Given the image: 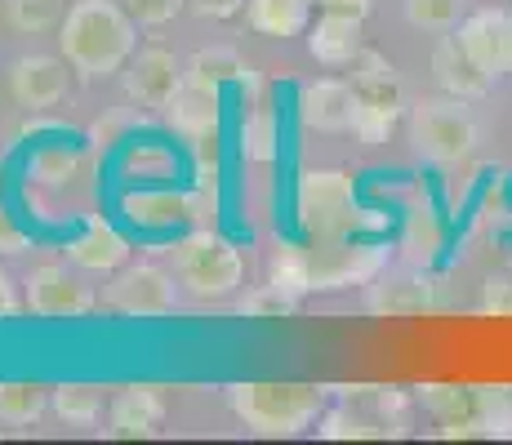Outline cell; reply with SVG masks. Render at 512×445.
<instances>
[{"label":"cell","mask_w":512,"mask_h":445,"mask_svg":"<svg viewBox=\"0 0 512 445\" xmlns=\"http://www.w3.org/2000/svg\"><path fill=\"white\" fill-rule=\"evenodd\" d=\"M58 45L81 81H107L134 58L139 23L121 0H76L58 27Z\"/></svg>","instance_id":"1"},{"label":"cell","mask_w":512,"mask_h":445,"mask_svg":"<svg viewBox=\"0 0 512 445\" xmlns=\"http://www.w3.org/2000/svg\"><path fill=\"white\" fill-rule=\"evenodd\" d=\"M232 414L254 437H299L326 410V388L317 383H232L228 388Z\"/></svg>","instance_id":"2"},{"label":"cell","mask_w":512,"mask_h":445,"mask_svg":"<svg viewBox=\"0 0 512 445\" xmlns=\"http://www.w3.org/2000/svg\"><path fill=\"white\" fill-rule=\"evenodd\" d=\"M294 219L312 241L357 236L361 223L357 178L343 170H303L299 183H294Z\"/></svg>","instance_id":"3"},{"label":"cell","mask_w":512,"mask_h":445,"mask_svg":"<svg viewBox=\"0 0 512 445\" xmlns=\"http://www.w3.org/2000/svg\"><path fill=\"white\" fill-rule=\"evenodd\" d=\"M410 143H415V152L423 161L459 165L477 152L481 125H477V116L468 112L464 98H450V94L419 98V103L410 107Z\"/></svg>","instance_id":"4"},{"label":"cell","mask_w":512,"mask_h":445,"mask_svg":"<svg viewBox=\"0 0 512 445\" xmlns=\"http://www.w3.org/2000/svg\"><path fill=\"white\" fill-rule=\"evenodd\" d=\"M170 259H174V272H179V285L192 299H205V303L228 299L245 272L241 250L232 241H223L219 232H210V227H196L183 241H174Z\"/></svg>","instance_id":"5"},{"label":"cell","mask_w":512,"mask_h":445,"mask_svg":"<svg viewBox=\"0 0 512 445\" xmlns=\"http://www.w3.org/2000/svg\"><path fill=\"white\" fill-rule=\"evenodd\" d=\"M312 259V290H348V285H370L388 267V245L370 236H330V241L308 245Z\"/></svg>","instance_id":"6"},{"label":"cell","mask_w":512,"mask_h":445,"mask_svg":"<svg viewBox=\"0 0 512 445\" xmlns=\"http://www.w3.org/2000/svg\"><path fill=\"white\" fill-rule=\"evenodd\" d=\"M174 299H179L174 276L152 263L116 267L112 285H107V308L121 316H165L174 312Z\"/></svg>","instance_id":"7"},{"label":"cell","mask_w":512,"mask_h":445,"mask_svg":"<svg viewBox=\"0 0 512 445\" xmlns=\"http://www.w3.org/2000/svg\"><path fill=\"white\" fill-rule=\"evenodd\" d=\"M23 303H27V312L49 316V321H76V316H90L98 299L90 285L76 281L67 267L45 263L23 281Z\"/></svg>","instance_id":"8"},{"label":"cell","mask_w":512,"mask_h":445,"mask_svg":"<svg viewBox=\"0 0 512 445\" xmlns=\"http://www.w3.org/2000/svg\"><path fill=\"white\" fill-rule=\"evenodd\" d=\"M455 36L490 81L512 76V9H472Z\"/></svg>","instance_id":"9"},{"label":"cell","mask_w":512,"mask_h":445,"mask_svg":"<svg viewBox=\"0 0 512 445\" xmlns=\"http://www.w3.org/2000/svg\"><path fill=\"white\" fill-rule=\"evenodd\" d=\"M183 85H187V72L179 67V58L161 45L139 49V54L125 63V89H130V98L143 107H170Z\"/></svg>","instance_id":"10"},{"label":"cell","mask_w":512,"mask_h":445,"mask_svg":"<svg viewBox=\"0 0 512 445\" xmlns=\"http://www.w3.org/2000/svg\"><path fill=\"white\" fill-rule=\"evenodd\" d=\"M9 94H14V103L27 107V112H49V107H58L67 94V58L63 63L49 54L18 58V63L9 67Z\"/></svg>","instance_id":"11"},{"label":"cell","mask_w":512,"mask_h":445,"mask_svg":"<svg viewBox=\"0 0 512 445\" xmlns=\"http://www.w3.org/2000/svg\"><path fill=\"white\" fill-rule=\"evenodd\" d=\"M366 18L357 14H339V9H326L317 23L308 27V49L321 67H352L361 54H366V32H361Z\"/></svg>","instance_id":"12"},{"label":"cell","mask_w":512,"mask_h":445,"mask_svg":"<svg viewBox=\"0 0 512 445\" xmlns=\"http://www.w3.org/2000/svg\"><path fill=\"white\" fill-rule=\"evenodd\" d=\"M366 308L379 316H415L437 308V281L423 272H401V276H374L366 285Z\"/></svg>","instance_id":"13"},{"label":"cell","mask_w":512,"mask_h":445,"mask_svg":"<svg viewBox=\"0 0 512 445\" xmlns=\"http://www.w3.org/2000/svg\"><path fill=\"white\" fill-rule=\"evenodd\" d=\"M432 81H437L441 94L464 98V103H477V98L486 94L490 85H495V81H490V76L468 58V49L459 45V36H446V32H441L437 49H432Z\"/></svg>","instance_id":"14"},{"label":"cell","mask_w":512,"mask_h":445,"mask_svg":"<svg viewBox=\"0 0 512 445\" xmlns=\"http://www.w3.org/2000/svg\"><path fill=\"white\" fill-rule=\"evenodd\" d=\"M299 121L317 134H339L352 121V81H312L299 89Z\"/></svg>","instance_id":"15"},{"label":"cell","mask_w":512,"mask_h":445,"mask_svg":"<svg viewBox=\"0 0 512 445\" xmlns=\"http://www.w3.org/2000/svg\"><path fill=\"white\" fill-rule=\"evenodd\" d=\"M187 85H201V89H223V85H236L241 94L259 98L263 85H259V72H254L250 63H245L236 49H201V54L187 63Z\"/></svg>","instance_id":"16"},{"label":"cell","mask_w":512,"mask_h":445,"mask_svg":"<svg viewBox=\"0 0 512 445\" xmlns=\"http://www.w3.org/2000/svg\"><path fill=\"white\" fill-rule=\"evenodd\" d=\"M112 437L121 441H147L165 428V401L156 388H125L112 401Z\"/></svg>","instance_id":"17"},{"label":"cell","mask_w":512,"mask_h":445,"mask_svg":"<svg viewBox=\"0 0 512 445\" xmlns=\"http://www.w3.org/2000/svg\"><path fill=\"white\" fill-rule=\"evenodd\" d=\"M165 112H170V125L187 138V143H201V138H219V121H223L219 89L183 85L179 98H174Z\"/></svg>","instance_id":"18"},{"label":"cell","mask_w":512,"mask_h":445,"mask_svg":"<svg viewBox=\"0 0 512 445\" xmlns=\"http://www.w3.org/2000/svg\"><path fill=\"white\" fill-rule=\"evenodd\" d=\"M67 259L76 267H85V272H116V267H125V259H130V245H125V236L107 219H90L85 232L67 245Z\"/></svg>","instance_id":"19"},{"label":"cell","mask_w":512,"mask_h":445,"mask_svg":"<svg viewBox=\"0 0 512 445\" xmlns=\"http://www.w3.org/2000/svg\"><path fill=\"white\" fill-rule=\"evenodd\" d=\"M352 94L366 98V103L406 112V81H401V72L379 54V49H366V54L352 63Z\"/></svg>","instance_id":"20"},{"label":"cell","mask_w":512,"mask_h":445,"mask_svg":"<svg viewBox=\"0 0 512 445\" xmlns=\"http://www.w3.org/2000/svg\"><path fill=\"white\" fill-rule=\"evenodd\" d=\"M125 219L143 232H170L192 219V196L187 192H130L121 201Z\"/></svg>","instance_id":"21"},{"label":"cell","mask_w":512,"mask_h":445,"mask_svg":"<svg viewBox=\"0 0 512 445\" xmlns=\"http://www.w3.org/2000/svg\"><path fill=\"white\" fill-rule=\"evenodd\" d=\"M245 23L259 36H272V41L308 36L312 0H245Z\"/></svg>","instance_id":"22"},{"label":"cell","mask_w":512,"mask_h":445,"mask_svg":"<svg viewBox=\"0 0 512 445\" xmlns=\"http://www.w3.org/2000/svg\"><path fill=\"white\" fill-rule=\"evenodd\" d=\"M49 410L72 428H90L103 414V392L90 383H58V388H49Z\"/></svg>","instance_id":"23"},{"label":"cell","mask_w":512,"mask_h":445,"mask_svg":"<svg viewBox=\"0 0 512 445\" xmlns=\"http://www.w3.org/2000/svg\"><path fill=\"white\" fill-rule=\"evenodd\" d=\"M401 250L410 254L415 263H437V254L446 250V227H441L437 210H428V205H419V210H410L406 219V236H401Z\"/></svg>","instance_id":"24"},{"label":"cell","mask_w":512,"mask_h":445,"mask_svg":"<svg viewBox=\"0 0 512 445\" xmlns=\"http://www.w3.org/2000/svg\"><path fill=\"white\" fill-rule=\"evenodd\" d=\"M45 410H49V392L41 383H0V423L32 428Z\"/></svg>","instance_id":"25"},{"label":"cell","mask_w":512,"mask_h":445,"mask_svg":"<svg viewBox=\"0 0 512 445\" xmlns=\"http://www.w3.org/2000/svg\"><path fill=\"white\" fill-rule=\"evenodd\" d=\"M268 281L277 285V290L294 294V299H303V294H312V259L303 245H281L277 254H272L268 263Z\"/></svg>","instance_id":"26"},{"label":"cell","mask_w":512,"mask_h":445,"mask_svg":"<svg viewBox=\"0 0 512 445\" xmlns=\"http://www.w3.org/2000/svg\"><path fill=\"white\" fill-rule=\"evenodd\" d=\"M397 121H401L397 107H379V103H366V98L352 94V121H348V130H352L357 143H366V147L388 143L392 130H397Z\"/></svg>","instance_id":"27"},{"label":"cell","mask_w":512,"mask_h":445,"mask_svg":"<svg viewBox=\"0 0 512 445\" xmlns=\"http://www.w3.org/2000/svg\"><path fill=\"white\" fill-rule=\"evenodd\" d=\"M277 112L272 107H254V112H245V121H241V152H245V161H259V165H268L272 156H277Z\"/></svg>","instance_id":"28"},{"label":"cell","mask_w":512,"mask_h":445,"mask_svg":"<svg viewBox=\"0 0 512 445\" xmlns=\"http://www.w3.org/2000/svg\"><path fill=\"white\" fill-rule=\"evenodd\" d=\"M9 27L23 36H41L63 27V0H5Z\"/></svg>","instance_id":"29"},{"label":"cell","mask_w":512,"mask_h":445,"mask_svg":"<svg viewBox=\"0 0 512 445\" xmlns=\"http://www.w3.org/2000/svg\"><path fill=\"white\" fill-rule=\"evenodd\" d=\"M468 0H406V18L419 32H455L464 23Z\"/></svg>","instance_id":"30"},{"label":"cell","mask_w":512,"mask_h":445,"mask_svg":"<svg viewBox=\"0 0 512 445\" xmlns=\"http://www.w3.org/2000/svg\"><path fill=\"white\" fill-rule=\"evenodd\" d=\"M472 414L486 437H512V388H472Z\"/></svg>","instance_id":"31"},{"label":"cell","mask_w":512,"mask_h":445,"mask_svg":"<svg viewBox=\"0 0 512 445\" xmlns=\"http://www.w3.org/2000/svg\"><path fill=\"white\" fill-rule=\"evenodd\" d=\"M321 437L326 441H374V437H388V432H401V428H383L379 419H361L352 410H330L321 414Z\"/></svg>","instance_id":"32"},{"label":"cell","mask_w":512,"mask_h":445,"mask_svg":"<svg viewBox=\"0 0 512 445\" xmlns=\"http://www.w3.org/2000/svg\"><path fill=\"white\" fill-rule=\"evenodd\" d=\"M76 170H81V156H76L72 147H41V152L32 156L27 178L41 187H63V183H72Z\"/></svg>","instance_id":"33"},{"label":"cell","mask_w":512,"mask_h":445,"mask_svg":"<svg viewBox=\"0 0 512 445\" xmlns=\"http://www.w3.org/2000/svg\"><path fill=\"white\" fill-rule=\"evenodd\" d=\"M419 401L428 405L441 423H455V419H468L472 414V388H459V383H423Z\"/></svg>","instance_id":"34"},{"label":"cell","mask_w":512,"mask_h":445,"mask_svg":"<svg viewBox=\"0 0 512 445\" xmlns=\"http://www.w3.org/2000/svg\"><path fill=\"white\" fill-rule=\"evenodd\" d=\"M294 308H299V299H294V294H285V290H277V285H259V290L254 294H245L241 299V316H290Z\"/></svg>","instance_id":"35"},{"label":"cell","mask_w":512,"mask_h":445,"mask_svg":"<svg viewBox=\"0 0 512 445\" xmlns=\"http://www.w3.org/2000/svg\"><path fill=\"white\" fill-rule=\"evenodd\" d=\"M121 5L130 9L139 27H165V23H174V18L183 14L187 0H121Z\"/></svg>","instance_id":"36"},{"label":"cell","mask_w":512,"mask_h":445,"mask_svg":"<svg viewBox=\"0 0 512 445\" xmlns=\"http://www.w3.org/2000/svg\"><path fill=\"white\" fill-rule=\"evenodd\" d=\"M481 312L512 316V281H508V276H490V281H486V294H481Z\"/></svg>","instance_id":"37"},{"label":"cell","mask_w":512,"mask_h":445,"mask_svg":"<svg viewBox=\"0 0 512 445\" xmlns=\"http://www.w3.org/2000/svg\"><path fill=\"white\" fill-rule=\"evenodd\" d=\"M27 232L14 223V214H9V205L0 201V254H23L27 250Z\"/></svg>","instance_id":"38"},{"label":"cell","mask_w":512,"mask_h":445,"mask_svg":"<svg viewBox=\"0 0 512 445\" xmlns=\"http://www.w3.org/2000/svg\"><path fill=\"white\" fill-rule=\"evenodd\" d=\"M201 18H236L245 9V0H187Z\"/></svg>","instance_id":"39"},{"label":"cell","mask_w":512,"mask_h":445,"mask_svg":"<svg viewBox=\"0 0 512 445\" xmlns=\"http://www.w3.org/2000/svg\"><path fill=\"white\" fill-rule=\"evenodd\" d=\"M23 308V299H18V285L9 281V272L0 267V321H9V316H18Z\"/></svg>","instance_id":"40"},{"label":"cell","mask_w":512,"mask_h":445,"mask_svg":"<svg viewBox=\"0 0 512 445\" xmlns=\"http://www.w3.org/2000/svg\"><path fill=\"white\" fill-rule=\"evenodd\" d=\"M321 9H339V14H357V18H370L374 0H317Z\"/></svg>","instance_id":"41"}]
</instances>
